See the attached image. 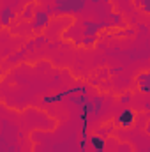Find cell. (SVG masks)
Returning a JSON list of instances; mask_svg holds the SVG:
<instances>
[{
    "label": "cell",
    "instance_id": "cell-1",
    "mask_svg": "<svg viewBox=\"0 0 150 152\" xmlns=\"http://www.w3.org/2000/svg\"><path fill=\"white\" fill-rule=\"evenodd\" d=\"M133 122H134V113H133L131 110H124L122 113L118 115V118H117V124H120V126H124V127L131 126Z\"/></svg>",
    "mask_w": 150,
    "mask_h": 152
},
{
    "label": "cell",
    "instance_id": "cell-2",
    "mask_svg": "<svg viewBox=\"0 0 150 152\" xmlns=\"http://www.w3.org/2000/svg\"><path fill=\"white\" fill-rule=\"evenodd\" d=\"M46 23H48V14L37 11V14H36V21H34V27H36V28H41V27H44Z\"/></svg>",
    "mask_w": 150,
    "mask_h": 152
},
{
    "label": "cell",
    "instance_id": "cell-3",
    "mask_svg": "<svg viewBox=\"0 0 150 152\" xmlns=\"http://www.w3.org/2000/svg\"><path fill=\"white\" fill-rule=\"evenodd\" d=\"M92 147L97 152H103L104 151V140L99 138V136H94V138H92Z\"/></svg>",
    "mask_w": 150,
    "mask_h": 152
},
{
    "label": "cell",
    "instance_id": "cell-4",
    "mask_svg": "<svg viewBox=\"0 0 150 152\" xmlns=\"http://www.w3.org/2000/svg\"><path fill=\"white\" fill-rule=\"evenodd\" d=\"M2 20H4V23H7V21H9V9H7V7L4 9V18H2Z\"/></svg>",
    "mask_w": 150,
    "mask_h": 152
},
{
    "label": "cell",
    "instance_id": "cell-5",
    "mask_svg": "<svg viewBox=\"0 0 150 152\" xmlns=\"http://www.w3.org/2000/svg\"><path fill=\"white\" fill-rule=\"evenodd\" d=\"M149 131H150V127H149Z\"/></svg>",
    "mask_w": 150,
    "mask_h": 152
}]
</instances>
